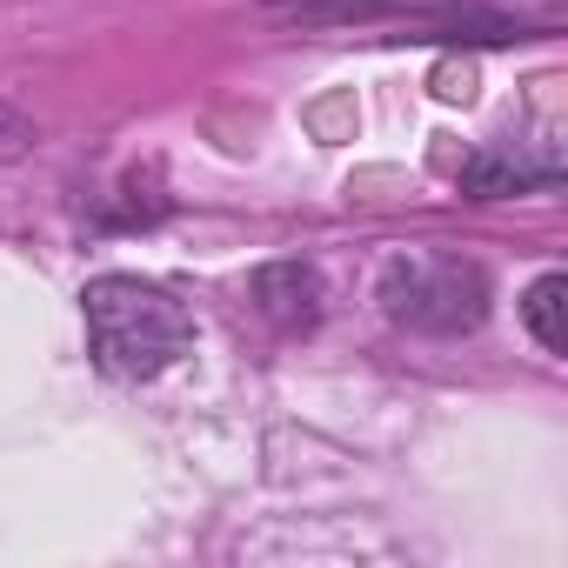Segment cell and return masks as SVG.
<instances>
[{
    "label": "cell",
    "instance_id": "4",
    "mask_svg": "<svg viewBox=\"0 0 568 568\" xmlns=\"http://www.w3.org/2000/svg\"><path fill=\"white\" fill-rule=\"evenodd\" d=\"M568 281L561 274H541L535 288H528V302H521V322H528V335L548 348V355H561L568 348Z\"/></svg>",
    "mask_w": 568,
    "mask_h": 568
},
{
    "label": "cell",
    "instance_id": "2",
    "mask_svg": "<svg viewBox=\"0 0 568 568\" xmlns=\"http://www.w3.org/2000/svg\"><path fill=\"white\" fill-rule=\"evenodd\" d=\"M382 308L415 335H468L488 315V274L462 254H402L382 274Z\"/></svg>",
    "mask_w": 568,
    "mask_h": 568
},
{
    "label": "cell",
    "instance_id": "3",
    "mask_svg": "<svg viewBox=\"0 0 568 568\" xmlns=\"http://www.w3.org/2000/svg\"><path fill=\"white\" fill-rule=\"evenodd\" d=\"M254 302H261V315L281 335H295V328H315L322 322V281L308 267H261L254 274Z\"/></svg>",
    "mask_w": 568,
    "mask_h": 568
},
{
    "label": "cell",
    "instance_id": "1",
    "mask_svg": "<svg viewBox=\"0 0 568 568\" xmlns=\"http://www.w3.org/2000/svg\"><path fill=\"white\" fill-rule=\"evenodd\" d=\"M81 315H88V348H94L101 375H114V382H154L194 342L187 308L168 288L141 281V274H101V281H88Z\"/></svg>",
    "mask_w": 568,
    "mask_h": 568
}]
</instances>
